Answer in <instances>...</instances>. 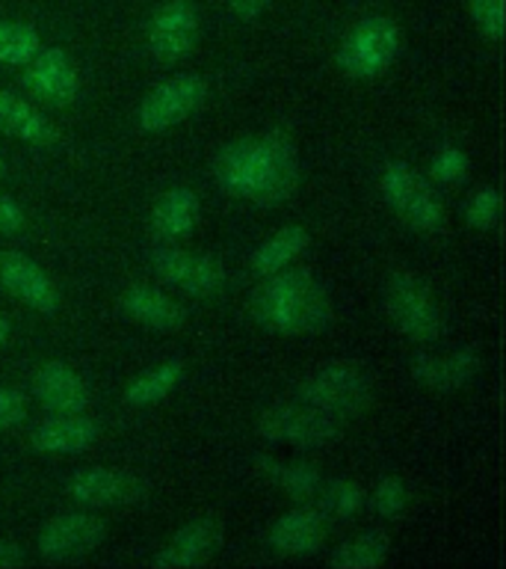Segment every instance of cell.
I'll list each match as a JSON object with an SVG mask.
<instances>
[{"instance_id":"13","label":"cell","mask_w":506,"mask_h":569,"mask_svg":"<svg viewBox=\"0 0 506 569\" xmlns=\"http://www.w3.org/2000/svg\"><path fill=\"white\" fill-rule=\"evenodd\" d=\"M0 284L42 315H53L60 306V293L53 288L51 276L24 252H0Z\"/></svg>"},{"instance_id":"18","label":"cell","mask_w":506,"mask_h":569,"mask_svg":"<svg viewBox=\"0 0 506 569\" xmlns=\"http://www.w3.org/2000/svg\"><path fill=\"white\" fill-rule=\"evenodd\" d=\"M220 525L213 519H193L186 522L184 528H178L172 533V540L160 549V555L154 558V567L160 569H186L202 563L220 542Z\"/></svg>"},{"instance_id":"15","label":"cell","mask_w":506,"mask_h":569,"mask_svg":"<svg viewBox=\"0 0 506 569\" xmlns=\"http://www.w3.org/2000/svg\"><path fill=\"white\" fill-rule=\"evenodd\" d=\"M69 492L74 501L87 507H119L131 505L140 496V480L128 471L92 466V469H80L69 480Z\"/></svg>"},{"instance_id":"17","label":"cell","mask_w":506,"mask_h":569,"mask_svg":"<svg viewBox=\"0 0 506 569\" xmlns=\"http://www.w3.org/2000/svg\"><path fill=\"white\" fill-rule=\"evenodd\" d=\"M326 540V516L317 507H293L270 528V546L279 555H311Z\"/></svg>"},{"instance_id":"7","label":"cell","mask_w":506,"mask_h":569,"mask_svg":"<svg viewBox=\"0 0 506 569\" xmlns=\"http://www.w3.org/2000/svg\"><path fill=\"white\" fill-rule=\"evenodd\" d=\"M257 436L266 442L293 445V448H320L337 436V418H328L317 409L275 403L257 418Z\"/></svg>"},{"instance_id":"10","label":"cell","mask_w":506,"mask_h":569,"mask_svg":"<svg viewBox=\"0 0 506 569\" xmlns=\"http://www.w3.org/2000/svg\"><path fill=\"white\" fill-rule=\"evenodd\" d=\"M149 53L158 62H178L199 42V12L190 0H166L149 21Z\"/></svg>"},{"instance_id":"23","label":"cell","mask_w":506,"mask_h":569,"mask_svg":"<svg viewBox=\"0 0 506 569\" xmlns=\"http://www.w3.org/2000/svg\"><path fill=\"white\" fill-rule=\"evenodd\" d=\"M184 380V362L181 359H166V362L154 365L140 377H133L124 389V403L133 409H145L151 403H160L178 389V382Z\"/></svg>"},{"instance_id":"5","label":"cell","mask_w":506,"mask_h":569,"mask_svg":"<svg viewBox=\"0 0 506 569\" xmlns=\"http://www.w3.org/2000/svg\"><path fill=\"white\" fill-rule=\"evenodd\" d=\"M385 300V311L394 320V327L408 336L412 341H438L444 332V318L438 302H435L433 291L426 288L417 276L412 273H394L385 282L382 291Z\"/></svg>"},{"instance_id":"16","label":"cell","mask_w":506,"mask_h":569,"mask_svg":"<svg viewBox=\"0 0 506 569\" xmlns=\"http://www.w3.org/2000/svg\"><path fill=\"white\" fill-rule=\"evenodd\" d=\"M479 371V359L474 350H451V353H421L415 356L412 373L424 389L459 391L465 389Z\"/></svg>"},{"instance_id":"24","label":"cell","mask_w":506,"mask_h":569,"mask_svg":"<svg viewBox=\"0 0 506 569\" xmlns=\"http://www.w3.org/2000/svg\"><path fill=\"white\" fill-rule=\"evenodd\" d=\"M311 234L308 229H302V226H284L275 234L261 243V247L252 252V267H255V273L270 276L275 270H284V267H291L296 258L308 249Z\"/></svg>"},{"instance_id":"8","label":"cell","mask_w":506,"mask_h":569,"mask_svg":"<svg viewBox=\"0 0 506 569\" xmlns=\"http://www.w3.org/2000/svg\"><path fill=\"white\" fill-rule=\"evenodd\" d=\"M208 98V83L199 74H175L154 87L140 104V128L160 133L193 116Z\"/></svg>"},{"instance_id":"3","label":"cell","mask_w":506,"mask_h":569,"mask_svg":"<svg viewBox=\"0 0 506 569\" xmlns=\"http://www.w3.org/2000/svg\"><path fill=\"white\" fill-rule=\"evenodd\" d=\"M399 27L388 16H367L337 44V66L346 78L371 80L394 66L399 53Z\"/></svg>"},{"instance_id":"12","label":"cell","mask_w":506,"mask_h":569,"mask_svg":"<svg viewBox=\"0 0 506 569\" xmlns=\"http://www.w3.org/2000/svg\"><path fill=\"white\" fill-rule=\"evenodd\" d=\"M104 522L92 513H60L39 533V555L44 560H71L89 555L104 540Z\"/></svg>"},{"instance_id":"2","label":"cell","mask_w":506,"mask_h":569,"mask_svg":"<svg viewBox=\"0 0 506 569\" xmlns=\"http://www.w3.org/2000/svg\"><path fill=\"white\" fill-rule=\"evenodd\" d=\"M252 318L273 336H317L332 320V297L311 270L284 267L264 276L252 297Z\"/></svg>"},{"instance_id":"1","label":"cell","mask_w":506,"mask_h":569,"mask_svg":"<svg viewBox=\"0 0 506 569\" xmlns=\"http://www.w3.org/2000/svg\"><path fill=\"white\" fill-rule=\"evenodd\" d=\"M213 181L234 199L279 204L300 187V154L282 133L243 137L216 154Z\"/></svg>"},{"instance_id":"14","label":"cell","mask_w":506,"mask_h":569,"mask_svg":"<svg viewBox=\"0 0 506 569\" xmlns=\"http://www.w3.org/2000/svg\"><path fill=\"white\" fill-rule=\"evenodd\" d=\"M98 425L83 412H57L30 430V445L39 453H80L98 442Z\"/></svg>"},{"instance_id":"4","label":"cell","mask_w":506,"mask_h":569,"mask_svg":"<svg viewBox=\"0 0 506 569\" xmlns=\"http://www.w3.org/2000/svg\"><path fill=\"white\" fill-rule=\"evenodd\" d=\"M382 196L399 220L415 231H438L444 226V204L435 187L406 160H391L380 178Z\"/></svg>"},{"instance_id":"30","label":"cell","mask_w":506,"mask_h":569,"mask_svg":"<svg viewBox=\"0 0 506 569\" xmlns=\"http://www.w3.org/2000/svg\"><path fill=\"white\" fill-rule=\"evenodd\" d=\"M470 18L486 39H504V0H468Z\"/></svg>"},{"instance_id":"27","label":"cell","mask_w":506,"mask_h":569,"mask_svg":"<svg viewBox=\"0 0 506 569\" xmlns=\"http://www.w3.org/2000/svg\"><path fill=\"white\" fill-rule=\"evenodd\" d=\"M42 48L39 33L24 21H0V62L3 66H27Z\"/></svg>"},{"instance_id":"22","label":"cell","mask_w":506,"mask_h":569,"mask_svg":"<svg viewBox=\"0 0 506 569\" xmlns=\"http://www.w3.org/2000/svg\"><path fill=\"white\" fill-rule=\"evenodd\" d=\"M0 131L21 142H30V146H48L57 140V131L48 122V116L39 113L24 98L12 96L9 89H0Z\"/></svg>"},{"instance_id":"19","label":"cell","mask_w":506,"mask_h":569,"mask_svg":"<svg viewBox=\"0 0 506 569\" xmlns=\"http://www.w3.org/2000/svg\"><path fill=\"white\" fill-rule=\"evenodd\" d=\"M36 398L53 412H87L89 389L78 371L69 365L48 362L33 377Z\"/></svg>"},{"instance_id":"26","label":"cell","mask_w":506,"mask_h":569,"mask_svg":"<svg viewBox=\"0 0 506 569\" xmlns=\"http://www.w3.org/2000/svg\"><path fill=\"white\" fill-rule=\"evenodd\" d=\"M261 469L287 496L308 498L320 489V471L308 462H261Z\"/></svg>"},{"instance_id":"36","label":"cell","mask_w":506,"mask_h":569,"mask_svg":"<svg viewBox=\"0 0 506 569\" xmlns=\"http://www.w3.org/2000/svg\"><path fill=\"white\" fill-rule=\"evenodd\" d=\"M18 560H21V551H18V546H12V542H0V569L16 567Z\"/></svg>"},{"instance_id":"35","label":"cell","mask_w":506,"mask_h":569,"mask_svg":"<svg viewBox=\"0 0 506 569\" xmlns=\"http://www.w3.org/2000/svg\"><path fill=\"white\" fill-rule=\"evenodd\" d=\"M266 7H270V0H231V9L240 21H255Z\"/></svg>"},{"instance_id":"31","label":"cell","mask_w":506,"mask_h":569,"mask_svg":"<svg viewBox=\"0 0 506 569\" xmlns=\"http://www.w3.org/2000/svg\"><path fill=\"white\" fill-rule=\"evenodd\" d=\"M326 507L341 519H350L364 507V492L353 480H335L326 492Z\"/></svg>"},{"instance_id":"9","label":"cell","mask_w":506,"mask_h":569,"mask_svg":"<svg viewBox=\"0 0 506 569\" xmlns=\"http://www.w3.org/2000/svg\"><path fill=\"white\" fill-rule=\"evenodd\" d=\"M151 267L166 284L190 297H213L225 288V270L216 258L190 249L160 247L151 252Z\"/></svg>"},{"instance_id":"34","label":"cell","mask_w":506,"mask_h":569,"mask_svg":"<svg viewBox=\"0 0 506 569\" xmlns=\"http://www.w3.org/2000/svg\"><path fill=\"white\" fill-rule=\"evenodd\" d=\"M24 208L12 199V196L0 193V234H16L24 229Z\"/></svg>"},{"instance_id":"29","label":"cell","mask_w":506,"mask_h":569,"mask_svg":"<svg viewBox=\"0 0 506 569\" xmlns=\"http://www.w3.org/2000/svg\"><path fill=\"white\" fill-rule=\"evenodd\" d=\"M500 217V193L495 187H479L477 193L470 196L465 204V220L470 229H492Z\"/></svg>"},{"instance_id":"33","label":"cell","mask_w":506,"mask_h":569,"mask_svg":"<svg viewBox=\"0 0 506 569\" xmlns=\"http://www.w3.org/2000/svg\"><path fill=\"white\" fill-rule=\"evenodd\" d=\"M27 418V398L16 389H0V430L21 425Z\"/></svg>"},{"instance_id":"28","label":"cell","mask_w":506,"mask_h":569,"mask_svg":"<svg viewBox=\"0 0 506 569\" xmlns=\"http://www.w3.org/2000/svg\"><path fill=\"white\" fill-rule=\"evenodd\" d=\"M406 501H408L406 483H403L397 475L382 478L371 496V507L382 516V519H394V516L403 513V510H406Z\"/></svg>"},{"instance_id":"25","label":"cell","mask_w":506,"mask_h":569,"mask_svg":"<svg viewBox=\"0 0 506 569\" xmlns=\"http://www.w3.org/2000/svg\"><path fill=\"white\" fill-rule=\"evenodd\" d=\"M388 549H391V542L385 533L367 531L353 537L350 542H344V546L332 555L328 563L337 569H376L385 563Z\"/></svg>"},{"instance_id":"37","label":"cell","mask_w":506,"mask_h":569,"mask_svg":"<svg viewBox=\"0 0 506 569\" xmlns=\"http://www.w3.org/2000/svg\"><path fill=\"white\" fill-rule=\"evenodd\" d=\"M9 336H12V329H9V320L0 315V347L9 345Z\"/></svg>"},{"instance_id":"21","label":"cell","mask_w":506,"mask_h":569,"mask_svg":"<svg viewBox=\"0 0 506 569\" xmlns=\"http://www.w3.org/2000/svg\"><path fill=\"white\" fill-rule=\"evenodd\" d=\"M202 217V202L190 187H172L151 208V231L160 240L190 238Z\"/></svg>"},{"instance_id":"32","label":"cell","mask_w":506,"mask_h":569,"mask_svg":"<svg viewBox=\"0 0 506 569\" xmlns=\"http://www.w3.org/2000/svg\"><path fill=\"white\" fill-rule=\"evenodd\" d=\"M468 172V154L459 146H442L433 158V176L442 184H456Z\"/></svg>"},{"instance_id":"11","label":"cell","mask_w":506,"mask_h":569,"mask_svg":"<svg viewBox=\"0 0 506 569\" xmlns=\"http://www.w3.org/2000/svg\"><path fill=\"white\" fill-rule=\"evenodd\" d=\"M24 83L39 101L53 107H69L80 92L78 69L62 48H39L27 62Z\"/></svg>"},{"instance_id":"20","label":"cell","mask_w":506,"mask_h":569,"mask_svg":"<svg viewBox=\"0 0 506 569\" xmlns=\"http://www.w3.org/2000/svg\"><path fill=\"white\" fill-rule=\"evenodd\" d=\"M122 311L131 320H136L140 327L158 329V332H172L181 329L186 320V309L172 297H166L158 288L149 284H133L122 297Z\"/></svg>"},{"instance_id":"6","label":"cell","mask_w":506,"mask_h":569,"mask_svg":"<svg viewBox=\"0 0 506 569\" xmlns=\"http://www.w3.org/2000/svg\"><path fill=\"white\" fill-rule=\"evenodd\" d=\"M300 400L328 418H353L371 407V380L353 365H326L300 382Z\"/></svg>"},{"instance_id":"38","label":"cell","mask_w":506,"mask_h":569,"mask_svg":"<svg viewBox=\"0 0 506 569\" xmlns=\"http://www.w3.org/2000/svg\"><path fill=\"white\" fill-rule=\"evenodd\" d=\"M3 169H7V167H3V160H0V176H3Z\"/></svg>"}]
</instances>
